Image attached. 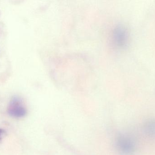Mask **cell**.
I'll return each instance as SVG.
<instances>
[{
    "instance_id": "obj_3",
    "label": "cell",
    "mask_w": 155,
    "mask_h": 155,
    "mask_svg": "<svg viewBox=\"0 0 155 155\" xmlns=\"http://www.w3.org/2000/svg\"><path fill=\"white\" fill-rule=\"evenodd\" d=\"M144 131L146 133L150 136H155V120H151L145 125Z\"/></svg>"
},
{
    "instance_id": "obj_4",
    "label": "cell",
    "mask_w": 155,
    "mask_h": 155,
    "mask_svg": "<svg viewBox=\"0 0 155 155\" xmlns=\"http://www.w3.org/2000/svg\"><path fill=\"white\" fill-rule=\"evenodd\" d=\"M6 135V132L3 129H0V141H2V139Z\"/></svg>"
},
{
    "instance_id": "obj_1",
    "label": "cell",
    "mask_w": 155,
    "mask_h": 155,
    "mask_svg": "<svg viewBox=\"0 0 155 155\" xmlns=\"http://www.w3.org/2000/svg\"><path fill=\"white\" fill-rule=\"evenodd\" d=\"M9 114L13 117L20 118L26 114V109L22 100L18 97H14L10 102L8 108Z\"/></svg>"
},
{
    "instance_id": "obj_2",
    "label": "cell",
    "mask_w": 155,
    "mask_h": 155,
    "mask_svg": "<svg viewBox=\"0 0 155 155\" xmlns=\"http://www.w3.org/2000/svg\"><path fill=\"white\" fill-rule=\"evenodd\" d=\"M117 145L120 152L125 154H130L134 152V149L133 141L126 136H121L118 138Z\"/></svg>"
}]
</instances>
